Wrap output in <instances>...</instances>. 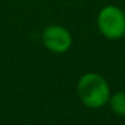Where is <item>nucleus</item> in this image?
Wrapping results in <instances>:
<instances>
[{"label":"nucleus","mask_w":125,"mask_h":125,"mask_svg":"<svg viewBox=\"0 0 125 125\" xmlns=\"http://www.w3.org/2000/svg\"><path fill=\"white\" fill-rule=\"evenodd\" d=\"M77 94L86 108L100 109L108 105L112 93L108 81L101 74L86 73L77 83Z\"/></svg>","instance_id":"1"},{"label":"nucleus","mask_w":125,"mask_h":125,"mask_svg":"<svg viewBox=\"0 0 125 125\" xmlns=\"http://www.w3.org/2000/svg\"><path fill=\"white\" fill-rule=\"evenodd\" d=\"M97 27L110 41L121 39L125 36V12L117 6H105L98 12Z\"/></svg>","instance_id":"2"},{"label":"nucleus","mask_w":125,"mask_h":125,"mask_svg":"<svg viewBox=\"0 0 125 125\" xmlns=\"http://www.w3.org/2000/svg\"><path fill=\"white\" fill-rule=\"evenodd\" d=\"M42 42L49 51L55 54H63L73 44V36L63 26L52 24L44 28L42 34Z\"/></svg>","instance_id":"3"},{"label":"nucleus","mask_w":125,"mask_h":125,"mask_svg":"<svg viewBox=\"0 0 125 125\" xmlns=\"http://www.w3.org/2000/svg\"><path fill=\"white\" fill-rule=\"evenodd\" d=\"M108 104L114 114L120 117H125V90H120L114 94H110Z\"/></svg>","instance_id":"4"}]
</instances>
